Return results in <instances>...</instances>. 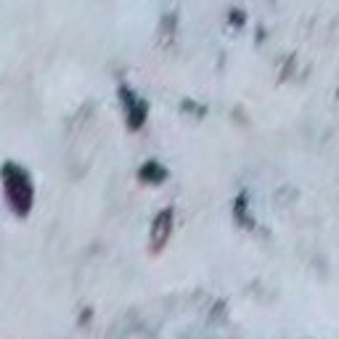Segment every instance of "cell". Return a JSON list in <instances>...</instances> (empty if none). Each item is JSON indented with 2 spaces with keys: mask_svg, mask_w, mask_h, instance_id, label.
Here are the masks:
<instances>
[{
  "mask_svg": "<svg viewBox=\"0 0 339 339\" xmlns=\"http://www.w3.org/2000/svg\"><path fill=\"white\" fill-rule=\"evenodd\" d=\"M5 194H8V201L16 207L19 212H27L32 204V186L27 180V175L22 170L8 167L5 170Z\"/></svg>",
  "mask_w": 339,
  "mask_h": 339,
  "instance_id": "6da1fadb",
  "label": "cell"
},
{
  "mask_svg": "<svg viewBox=\"0 0 339 339\" xmlns=\"http://www.w3.org/2000/svg\"><path fill=\"white\" fill-rule=\"evenodd\" d=\"M172 223V218H170V212H162V218L156 220V225H154V246H162V241H165V225Z\"/></svg>",
  "mask_w": 339,
  "mask_h": 339,
  "instance_id": "7a4b0ae2",
  "label": "cell"
}]
</instances>
